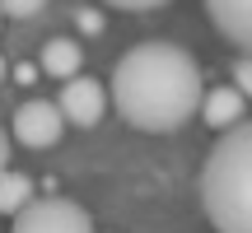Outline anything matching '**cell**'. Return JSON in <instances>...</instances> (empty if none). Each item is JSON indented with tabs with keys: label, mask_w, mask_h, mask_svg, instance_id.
<instances>
[{
	"label": "cell",
	"mask_w": 252,
	"mask_h": 233,
	"mask_svg": "<svg viewBox=\"0 0 252 233\" xmlns=\"http://www.w3.org/2000/svg\"><path fill=\"white\" fill-rule=\"evenodd\" d=\"M9 131H14V140L24 145V149H52V145L65 135V121H61V112H56V103L28 98V103H19Z\"/></svg>",
	"instance_id": "obj_4"
},
{
	"label": "cell",
	"mask_w": 252,
	"mask_h": 233,
	"mask_svg": "<svg viewBox=\"0 0 252 233\" xmlns=\"http://www.w3.org/2000/svg\"><path fill=\"white\" fill-rule=\"evenodd\" d=\"M248 84H252V70H248V61H238V84H234V89L243 93V98H248Z\"/></svg>",
	"instance_id": "obj_13"
},
{
	"label": "cell",
	"mask_w": 252,
	"mask_h": 233,
	"mask_svg": "<svg viewBox=\"0 0 252 233\" xmlns=\"http://www.w3.org/2000/svg\"><path fill=\"white\" fill-rule=\"evenodd\" d=\"M201 65L173 42H135L112 70L108 98L117 103L122 121L135 131H178L201 108Z\"/></svg>",
	"instance_id": "obj_1"
},
{
	"label": "cell",
	"mask_w": 252,
	"mask_h": 233,
	"mask_svg": "<svg viewBox=\"0 0 252 233\" xmlns=\"http://www.w3.org/2000/svg\"><path fill=\"white\" fill-rule=\"evenodd\" d=\"M56 112H61V121L98 126L103 112H108V89L98 80H89V75H75V80H65L61 98H56Z\"/></svg>",
	"instance_id": "obj_5"
},
{
	"label": "cell",
	"mask_w": 252,
	"mask_h": 233,
	"mask_svg": "<svg viewBox=\"0 0 252 233\" xmlns=\"http://www.w3.org/2000/svg\"><path fill=\"white\" fill-rule=\"evenodd\" d=\"M42 9H47V0H0V14H9V19H33Z\"/></svg>",
	"instance_id": "obj_10"
},
{
	"label": "cell",
	"mask_w": 252,
	"mask_h": 233,
	"mask_svg": "<svg viewBox=\"0 0 252 233\" xmlns=\"http://www.w3.org/2000/svg\"><path fill=\"white\" fill-rule=\"evenodd\" d=\"M201 121L206 126H215V131H229V126H238L243 121V93L234 89V84H224V89H210V93H201Z\"/></svg>",
	"instance_id": "obj_7"
},
{
	"label": "cell",
	"mask_w": 252,
	"mask_h": 233,
	"mask_svg": "<svg viewBox=\"0 0 252 233\" xmlns=\"http://www.w3.org/2000/svg\"><path fill=\"white\" fill-rule=\"evenodd\" d=\"M196 196L215 233H252V135L248 121L220 131L215 149L206 154Z\"/></svg>",
	"instance_id": "obj_2"
},
{
	"label": "cell",
	"mask_w": 252,
	"mask_h": 233,
	"mask_svg": "<svg viewBox=\"0 0 252 233\" xmlns=\"http://www.w3.org/2000/svg\"><path fill=\"white\" fill-rule=\"evenodd\" d=\"M9 233H94V224L75 201L47 196V201H28L14 215V229Z\"/></svg>",
	"instance_id": "obj_3"
},
{
	"label": "cell",
	"mask_w": 252,
	"mask_h": 233,
	"mask_svg": "<svg viewBox=\"0 0 252 233\" xmlns=\"http://www.w3.org/2000/svg\"><path fill=\"white\" fill-rule=\"evenodd\" d=\"M33 201V177L14 168H0V215H19V210Z\"/></svg>",
	"instance_id": "obj_9"
},
{
	"label": "cell",
	"mask_w": 252,
	"mask_h": 233,
	"mask_svg": "<svg viewBox=\"0 0 252 233\" xmlns=\"http://www.w3.org/2000/svg\"><path fill=\"white\" fill-rule=\"evenodd\" d=\"M75 24H80L84 33H103V14H98V9H80V14H75Z\"/></svg>",
	"instance_id": "obj_11"
},
{
	"label": "cell",
	"mask_w": 252,
	"mask_h": 233,
	"mask_svg": "<svg viewBox=\"0 0 252 233\" xmlns=\"http://www.w3.org/2000/svg\"><path fill=\"white\" fill-rule=\"evenodd\" d=\"M37 65H42L47 75H56V80H75L80 65H84V56H80V47H75L70 37H52V42L37 52Z\"/></svg>",
	"instance_id": "obj_8"
},
{
	"label": "cell",
	"mask_w": 252,
	"mask_h": 233,
	"mask_svg": "<svg viewBox=\"0 0 252 233\" xmlns=\"http://www.w3.org/2000/svg\"><path fill=\"white\" fill-rule=\"evenodd\" d=\"M108 5H117V9H159V5H168V0H108Z\"/></svg>",
	"instance_id": "obj_12"
},
{
	"label": "cell",
	"mask_w": 252,
	"mask_h": 233,
	"mask_svg": "<svg viewBox=\"0 0 252 233\" xmlns=\"http://www.w3.org/2000/svg\"><path fill=\"white\" fill-rule=\"evenodd\" d=\"M5 163H9V135L0 131V168H5Z\"/></svg>",
	"instance_id": "obj_14"
},
{
	"label": "cell",
	"mask_w": 252,
	"mask_h": 233,
	"mask_svg": "<svg viewBox=\"0 0 252 233\" xmlns=\"http://www.w3.org/2000/svg\"><path fill=\"white\" fill-rule=\"evenodd\" d=\"M0 75H5V61H0Z\"/></svg>",
	"instance_id": "obj_15"
},
{
	"label": "cell",
	"mask_w": 252,
	"mask_h": 233,
	"mask_svg": "<svg viewBox=\"0 0 252 233\" xmlns=\"http://www.w3.org/2000/svg\"><path fill=\"white\" fill-rule=\"evenodd\" d=\"M206 14L220 28V37H229L234 47L252 42V0H206Z\"/></svg>",
	"instance_id": "obj_6"
}]
</instances>
